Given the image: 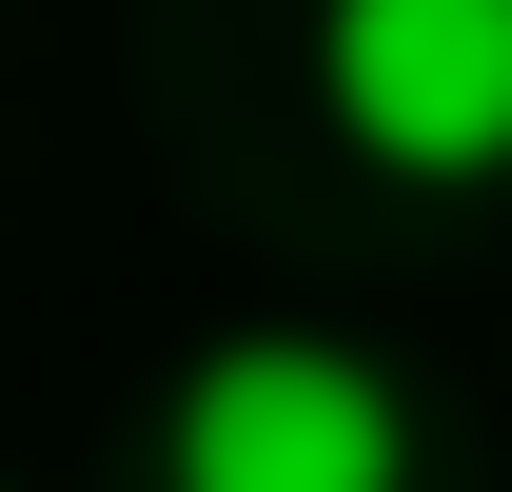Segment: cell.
<instances>
[{
	"label": "cell",
	"instance_id": "1",
	"mask_svg": "<svg viewBox=\"0 0 512 492\" xmlns=\"http://www.w3.org/2000/svg\"><path fill=\"white\" fill-rule=\"evenodd\" d=\"M158 492H414V394L335 335H217L158 414Z\"/></svg>",
	"mask_w": 512,
	"mask_h": 492
},
{
	"label": "cell",
	"instance_id": "2",
	"mask_svg": "<svg viewBox=\"0 0 512 492\" xmlns=\"http://www.w3.org/2000/svg\"><path fill=\"white\" fill-rule=\"evenodd\" d=\"M316 79L335 138L394 178H512V0H335Z\"/></svg>",
	"mask_w": 512,
	"mask_h": 492
}]
</instances>
